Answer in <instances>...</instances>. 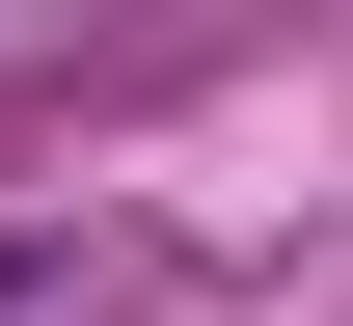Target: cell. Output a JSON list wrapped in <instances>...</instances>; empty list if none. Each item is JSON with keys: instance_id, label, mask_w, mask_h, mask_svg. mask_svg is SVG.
Wrapping results in <instances>:
<instances>
[{"instance_id": "cell-1", "label": "cell", "mask_w": 353, "mask_h": 326, "mask_svg": "<svg viewBox=\"0 0 353 326\" xmlns=\"http://www.w3.org/2000/svg\"><path fill=\"white\" fill-rule=\"evenodd\" d=\"M0 326H28V245H0Z\"/></svg>"}]
</instances>
